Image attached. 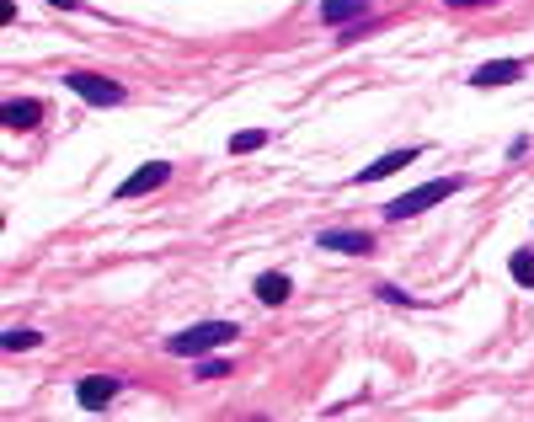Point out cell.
I'll return each mask as SVG.
<instances>
[{
  "label": "cell",
  "instance_id": "1",
  "mask_svg": "<svg viewBox=\"0 0 534 422\" xmlns=\"http://www.w3.org/2000/svg\"><path fill=\"white\" fill-rule=\"evenodd\" d=\"M235 337V326L230 321H203V326H187V332H177L166 342L171 353H182V358H198V353H209L214 342H230Z\"/></svg>",
  "mask_w": 534,
  "mask_h": 422
},
{
  "label": "cell",
  "instance_id": "2",
  "mask_svg": "<svg viewBox=\"0 0 534 422\" xmlns=\"http://www.w3.org/2000/svg\"><path fill=\"white\" fill-rule=\"evenodd\" d=\"M454 187H460V182H454V177H444V182H422V187H412V193H401L396 203H390V220H412V214H422V209H433V203H444L449 193H454Z\"/></svg>",
  "mask_w": 534,
  "mask_h": 422
},
{
  "label": "cell",
  "instance_id": "3",
  "mask_svg": "<svg viewBox=\"0 0 534 422\" xmlns=\"http://www.w3.org/2000/svg\"><path fill=\"white\" fill-rule=\"evenodd\" d=\"M70 91H75V97H86V102H97V107H118L123 102L118 81H107V75H86V70L70 75Z\"/></svg>",
  "mask_w": 534,
  "mask_h": 422
},
{
  "label": "cell",
  "instance_id": "4",
  "mask_svg": "<svg viewBox=\"0 0 534 422\" xmlns=\"http://www.w3.org/2000/svg\"><path fill=\"white\" fill-rule=\"evenodd\" d=\"M171 182V166L166 161H150V166H139L129 182H118V198H139V193H155V187H166Z\"/></svg>",
  "mask_w": 534,
  "mask_h": 422
},
{
  "label": "cell",
  "instance_id": "5",
  "mask_svg": "<svg viewBox=\"0 0 534 422\" xmlns=\"http://www.w3.org/2000/svg\"><path fill=\"white\" fill-rule=\"evenodd\" d=\"M524 75V65L518 59H492V65H481V70H470V86H508V81H518Z\"/></svg>",
  "mask_w": 534,
  "mask_h": 422
},
{
  "label": "cell",
  "instance_id": "6",
  "mask_svg": "<svg viewBox=\"0 0 534 422\" xmlns=\"http://www.w3.org/2000/svg\"><path fill=\"white\" fill-rule=\"evenodd\" d=\"M412 161H417V150H390V155H380L374 166L358 171V182H385L390 171H401V166H412Z\"/></svg>",
  "mask_w": 534,
  "mask_h": 422
},
{
  "label": "cell",
  "instance_id": "7",
  "mask_svg": "<svg viewBox=\"0 0 534 422\" xmlns=\"http://www.w3.org/2000/svg\"><path fill=\"white\" fill-rule=\"evenodd\" d=\"M321 246H326V252H369L374 236H369V230H326Z\"/></svg>",
  "mask_w": 534,
  "mask_h": 422
},
{
  "label": "cell",
  "instance_id": "8",
  "mask_svg": "<svg viewBox=\"0 0 534 422\" xmlns=\"http://www.w3.org/2000/svg\"><path fill=\"white\" fill-rule=\"evenodd\" d=\"M75 396H81V406H107L118 396V380H107V374H91V380H81V390H75Z\"/></svg>",
  "mask_w": 534,
  "mask_h": 422
},
{
  "label": "cell",
  "instance_id": "9",
  "mask_svg": "<svg viewBox=\"0 0 534 422\" xmlns=\"http://www.w3.org/2000/svg\"><path fill=\"white\" fill-rule=\"evenodd\" d=\"M38 118H43V102H6L0 107V123H6V129H33Z\"/></svg>",
  "mask_w": 534,
  "mask_h": 422
},
{
  "label": "cell",
  "instance_id": "10",
  "mask_svg": "<svg viewBox=\"0 0 534 422\" xmlns=\"http://www.w3.org/2000/svg\"><path fill=\"white\" fill-rule=\"evenodd\" d=\"M257 300L284 305V300H289V278H284V273H262V278H257Z\"/></svg>",
  "mask_w": 534,
  "mask_h": 422
},
{
  "label": "cell",
  "instance_id": "11",
  "mask_svg": "<svg viewBox=\"0 0 534 422\" xmlns=\"http://www.w3.org/2000/svg\"><path fill=\"white\" fill-rule=\"evenodd\" d=\"M358 11H364V0H326L321 17L326 22H342V17H358Z\"/></svg>",
  "mask_w": 534,
  "mask_h": 422
},
{
  "label": "cell",
  "instance_id": "12",
  "mask_svg": "<svg viewBox=\"0 0 534 422\" xmlns=\"http://www.w3.org/2000/svg\"><path fill=\"white\" fill-rule=\"evenodd\" d=\"M257 145H267V134H262V129H241V134L230 139V150H235V155H246V150H257Z\"/></svg>",
  "mask_w": 534,
  "mask_h": 422
},
{
  "label": "cell",
  "instance_id": "13",
  "mask_svg": "<svg viewBox=\"0 0 534 422\" xmlns=\"http://www.w3.org/2000/svg\"><path fill=\"white\" fill-rule=\"evenodd\" d=\"M513 278H518L524 289H534V252H518V257H513Z\"/></svg>",
  "mask_w": 534,
  "mask_h": 422
},
{
  "label": "cell",
  "instance_id": "14",
  "mask_svg": "<svg viewBox=\"0 0 534 422\" xmlns=\"http://www.w3.org/2000/svg\"><path fill=\"white\" fill-rule=\"evenodd\" d=\"M0 342H6V348H11V353H27V348H38V342H43V337H38V332H6V337H0Z\"/></svg>",
  "mask_w": 534,
  "mask_h": 422
},
{
  "label": "cell",
  "instance_id": "15",
  "mask_svg": "<svg viewBox=\"0 0 534 422\" xmlns=\"http://www.w3.org/2000/svg\"><path fill=\"white\" fill-rule=\"evenodd\" d=\"M49 6H59V11H75V6H81V0H49Z\"/></svg>",
  "mask_w": 534,
  "mask_h": 422
},
{
  "label": "cell",
  "instance_id": "16",
  "mask_svg": "<svg viewBox=\"0 0 534 422\" xmlns=\"http://www.w3.org/2000/svg\"><path fill=\"white\" fill-rule=\"evenodd\" d=\"M449 6H492V0H449Z\"/></svg>",
  "mask_w": 534,
  "mask_h": 422
}]
</instances>
